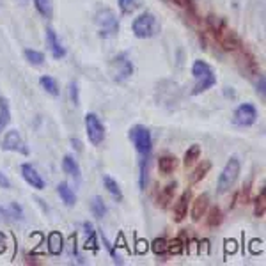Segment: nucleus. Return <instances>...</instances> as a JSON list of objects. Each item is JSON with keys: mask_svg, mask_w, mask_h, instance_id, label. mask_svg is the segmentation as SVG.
<instances>
[{"mask_svg": "<svg viewBox=\"0 0 266 266\" xmlns=\"http://www.w3.org/2000/svg\"><path fill=\"white\" fill-rule=\"evenodd\" d=\"M206 25H208V31L211 32L213 39L219 43V46L222 48V50L236 54V52H239L243 46H245L241 37L227 25V21L224 20V18L209 14V16L206 18Z\"/></svg>", "mask_w": 266, "mask_h": 266, "instance_id": "f257e3e1", "label": "nucleus"}, {"mask_svg": "<svg viewBox=\"0 0 266 266\" xmlns=\"http://www.w3.org/2000/svg\"><path fill=\"white\" fill-rule=\"evenodd\" d=\"M192 75H194V78H196V85H194V89H192L194 96L202 94V92L209 91V89L216 85V75H215V71H213V67L209 66L208 62L201 61V59L194 61Z\"/></svg>", "mask_w": 266, "mask_h": 266, "instance_id": "f03ea898", "label": "nucleus"}, {"mask_svg": "<svg viewBox=\"0 0 266 266\" xmlns=\"http://www.w3.org/2000/svg\"><path fill=\"white\" fill-rule=\"evenodd\" d=\"M239 172H241L239 158L238 156H231V158L227 160L226 167H224L222 172H220L219 181H216V194H219V196H224V194H227L231 188H233L236 185V181H238Z\"/></svg>", "mask_w": 266, "mask_h": 266, "instance_id": "7ed1b4c3", "label": "nucleus"}, {"mask_svg": "<svg viewBox=\"0 0 266 266\" xmlns=\"http://www.w3.org/2000/svg\"><path fill=\"white\" fill-rule=\"evenodd\" d=\"M130 140H132L135 151L138 153L140 160H149L151 156V151H153V137H151V132H149L146 126L142 125H137L130 130L128 133Z\"/></svg>", "mask_w": 266, "mask_h": 266, "instance_id": "20e7f679", "label": "nucleus"}, {"mask_svg": "<svg viewBox=\"0 0 266 266\" xmlns=\"http://www.w3.org/2000/svg\"><path fill=\"white\" fill-rule=\"evenodd\" d=\"M132 32L138 39H151V37L158 36L160 23L153 13H142L138 14L132 23Z\"/></svg>", "mask_w": 266, "mask_h": 266, "instance_id": "39448f33", "label": "nucleus"}, {"mask_svg": "<svg viewBox=\"0 0 266 266\" xmlns=\"http://www.w3.org/2000/svg\"><path fill=\"white\" fill-rule=\"evenodd\" d=\"M96 23L100 27V36L101 37H114L119 32V21L117 16L112 9L103 7L96 13Z\"/></svg>", "mask_w": 266, "mask_h": 266, "instance_id": "423d86ee", "label": "nucleus"}, {"mask_svg": "<svg viewBox=\"0 0 266 266\" xmlns=\"http://www.w3.org/2000/svg\"><path fill=\"white\" fill-rule=\"evenodd\" d=\"M110 73L115 82H125L133 75V62L128 59L126 54H119L112 59L110 62Z\"/></svg>", "mask_w": 266, "mask_h": 266, "instance_id": "0eeeda50", "label": "nucleus"}, {"mask_svg": "<svg viewBox=\"0 0 266 266\" xmlns=\"http://www.w3.org/2000/svg\"><path fill=\"white\" fill-rule=\"evenodd\" d=\"M257 117H259V114H257V108L252 103H241L236 107L233 123L239 128H249V126L256 125Z\"/></svg>", "mask_w": 266, "mask_h": 266, "instance_id": "6e6552de", "label": "nucleus"}, {"mask_svg": "<svg viewBox=\"0 0 266 266\" xmlns=\"http://www.w3.org/2000/svg\"><path fill=\"white\" fill-rule=\"evenodd\" d=\"M85 133H87V138L92 146H100L101 142L105 140V126L101 125L100 117L94 114V112H89L85 114Z\"/></svg>", "mask_w": 266, "mask_h": 266, "instance_id": "1a4fd4ad", "label": "nucleus"}, {"mask_svg": "<svg viewBox=\"0 0 266 266\" xmlns=\"http://www.w3.org/2000/svg\"><path fill=\"white\" fill-rule=\"evenodd\" d=\"M0 149H2V151H13V153H20V155L29 156V148H27V144H25L23 138H21L18 130H9V132H6L2 142H0Z\"/></svg>", "mask_w": 266, "mask_h": 266, "instance_id": "9d476101", "label": "nucleus"}, {"mask_svg": "<svg viewBox=\"0 0 266 266\" xmlns=\"http://www.w3.org/2000/svg\"><path fill=\"white\" fill-rule=\"evenodd\" d=\"M20 172H21V178L25 179L29 186H32L34 190H44L46 183H44L43 176L37 172V168L32 165V163H21L20 167Z\"/></svg>", "mask_w": 266, "mask_h": 266, "instance_id": "9b49d317", "label": "nucleus"}, {"mask_svg": "<svg viewBox=\"0 0 266 266\" xmlns=\"http://www.w3.org/2000/svg\"><path fill=\"white\" fill-rule=\"evenodd\" d=\"M46 46L55 61H61V59L66 57V48L62 46V43L57 37V32L52 27H46Z\"/></svg>", "mask_w": 266, "mask_h": 266, "instance_id": "f8f14e48", "label": "nucleus"}, {"mask_svg": "<svg viewBox=\"0 0 266 266\" xmlns=\"http://www.w3.org/2000/svg\"><path fill=\"white\" fill-rule=\"evenodd\" d=\"M192 199V190H185L174 204V222H183L188 215V202Z\"/></svg>", "mask_w": 266, "mask_h": 266, "instance_id": "ddd939ff", "label": "nucleus"}, {"mask_svg": "<svg viewBox=\"0 0 266 266\" xmlns=\"http://www.w3.org/2000/svg\"><path fill=\"white\" fill-rule=\"evenodd\" d=\"M176 188H178V183H176V181H171V183H167V185L163 186L162 190H160V192H158V197H156V204H158V208H162V209L168 208V204H171V202L174 201Z\"/></svg>", "mask_w": 266, "mask_h": 266, "instance_id": "4468645a", "label": "nucleus"}, {"mask_svg": "<svg viewBox=\"0 0 266 266\" xmlns=\"http://www.w3.org/2000/svg\"><path fill=\"white\" fill-rule=\"evenodd\" d=\"M208 208H209V196L208 194H202V196H199L192 202V211H190V215H192L194 222H199L202 216L206 215Z\"/></svg>", "mask_w": 266, "mask_h": 266, "instance_id": "2eb2a0df", "label": "nucleus"}, {"mask_svg": "<svg viewBox=\"0 0 266 266\" xmlns=\"http://www.w3.org/2000/svg\"><path fill=\"white\" fill-rule=\"evenodd\" d=\"M206 226L209 229H216L220 224L224 222V211L220 209V206H213V208H208L206 211Z\"/></svg>", "mask_w": 266, "mask_h": 266, "instance_id": "dca6fc26", "label": "nucleus"}, {"mask_svg": "<svg viewBox=\"0 0 266 266\" xmlns=\"http://www.w3.org/2000/svg\"><path fill=\"white\" fill-rule=\"evenodd\" d=\"M103 186L107 188V192L112 196V199L117 201V202H123V199H125V196H123V190H121V186L117 185V181H115L112 176H108V174L103 176Z\"/></svg>", "mask_w": 266, "mask_h": 266, "instance_id": "f3484780", "label": "nucleus"}, {"mask_svg": "<svg viewBox=\"0 0 266 266\" xmlns=\"http://www.w3.org/2000/svg\"><path fill=\"white\" fill-rule=\"evenodd\" d=\"M186 247H188V239H186V234L183 233L181 236H178V238L167 241V254H171V256H179V254L185 252Z\"/></svg>", "mask_w": 266, "mask_h": 266, "instance_id": "a211bd4d", "label": "nucleus"}, {"mask_svg": "<svg viewBox=\"0 0 266 266\" xmlns=\"http://www.w3.org/2000/svg\"><path fill=\"white\" fill-rule=\"evenodd\" d=\"M57 196L61 197V201L64 202L67 208H73L77 204V196H75L73 188L67 183H59L57 185Z\"/></svg>", "mask_w": 266, "mask_h": 266, "instance_id": "6ab92c4d", "label": "nucleus"}, {"mask_svg": "<svg viewBox=\"0 0 266 266\" xmlns=\"http://www.w3.org/2000/svg\"><path fill=\"white\" fill-rule=\"evenodd\" d=\"M62 250H64V238H62V234L57 233V231L48 234V252L52 256H59Z\"/></svg>", "mask_w": 266, "mask_h": 266, "instance_id": "aec40b11", "label": "nucleus"}, {"mask_svg": "<svg viewBox=\"0 0 266 266\" xmlns=\"http://www.w3.org/2000/svg\"><path fill=\"white\" fill-rule=\"evenodd\" d=\"M211 171V162L209 160H202V162L194 168L192 176H190V185H197V183H201L202 179L208 176V172Z\"/></svg>", "mask_w": 266, "mask_h": 266, "instance_id": "412c9836", "label": "nucleus"}, {"mask_svg": "<svg viewBox=\"0 0 266 266\" xmlns=\"http://www.w3.org/2000/svg\"><path fill=\"white\" fill-rule=\"evenodd\" d=\"M178 168V158L172 155H163L158 158V171L162 172L163 176H168Z\"/></svg>", "mask_w": 266, "mask_h": 266, "instance_id": "4be33fe9", "label": "nucleus"}, {"mask_svg": "<svg viewBox=\"0 0 266 266\" xmlns=\"http://www.w3.org/2000/svg\"><path fill=\"white\" fill-rule=\"evenodd\" d=\"M62 171L75 179H80V176H82L80 165H78V162L71 155H66L64 158H62Z\"/></svg>", "mask_w": 266, "mask_h": 266, "instance_id": "5701e85b", "label": "nucleus"}, {"mask_svg": "<svg viewBox=\"0 0 266 266\" xmlns=\"http://www.w3.org/2000/svg\"><path fill=\"white\" fill-rule=\"evenodd\" d=\"M0 215L6 216V219H13V220H23L25 219V211L18 202H11L7 208H2L0 206Z\"/></svg>", "mask_w": 266, "mask_h": 266, "instance_id": "b1692460", "label": "nucleus"}, {"mask_svg": "<svg viewBox=\"0 0 266 266\" xmlns=\"http://www.w3.org/2000/svg\"><path fill=\"white\" fill-rule=\"evenodd\" d=\"M11 123V107L6 98H0V133L6 132Z\"/></svg>", "mask_w": 266, "mask_h": 266, "instance_id": "393cba45", "label": "nucleus"}, {"mask_svg": "<svg viewBox=\"0 0 266 266\" xmlns=\"http://www.w3.org/2000/svg\"><path fill=\"white\" fill-rule=\"evenodd\" d=\"M91 213H92V216H96V219H105V216H107L108 208L100 196H94L91 199Z\"/></svg>", "mask_w": 266, "mask_h": 266, "instance_id": "a878e982", "label": "nucleus"}, {"mask_svg": "<svg viewBox=\"0 0 266 266\" xmlns=\"http://www.w3.org/2000/svg\"><path fill=\"white\" fill-rule=\"evenodd\" d=\"M84 233L87 236L85 239V249L87 250H98V239H96V231L91 222H84Z\"/></svg>", "mask_w": 266, "mask_h": 266, "instance_id": "bb28decb", "label": "nucleus"}, {"mask_svg": "<svg viewBox=\"0 0 266 266\" xmlns=\"http://www.w3.org/2000/svg\"><path fill=\"white\" fill-rule=\"evenodd\" d=\"M39 85L48 92V94H52V96H59V92H61V91H59L57 80H55L54 77H50V75H43V77L39 78Z\"/></svg>", "mask_w": 266, "mask_h": 266, "instance_id": "cd10ccee", "label": "nucleus"}, {"mask_svg": "<svg viewBox=\"0 0 266 266\" xmlns=\"http://www.w3.org/2000/svg\"><path fill=\"white\" fill-rule=\"evenodd\" d=\"M254 215L257 219H263L266 215V190H264V185L261 186L259 190V196L256 197V202H254Z\"/></svg>", "mask_w": 266, "mask_h": 266, "instance_id": "c85d7f7f", "label": "nucleus"}, {"mask_svg": "<svg viewBox=\"0 0 266 266\" xmlns=\"http://www.w3.org/2000/svg\"><path fill=\"white\" fill-rule=\"evenodd\" d=\"M199 158H201V146L199 144L190 146L188 151H186L185 156H183V165H185V167H192Z\"/></svg>", "mask_w": 266, "mask_h": 266, "instance_id": "c756f323", "label": "nucleus"}, {"mask_svg": "<svg viewBox=\"0 0 266 266\" xmlns=\"http://www.w3.org/2000/svg\"><path fill=\"white\" fill-rule=\"evenodd\" d=\"M34 6H36L37 13L41 16H44L46 20H50L54 16V6H52V0H34Z\"/></svg>", "mask_w": 266, "mask_h": 266, "instance_id": "7c9ffc66", "label": "nucleus"}, {"mask_svg": "<svg viewBox=\"0 0 266 266\" xmlns=\"http://www.w3.org/2000/svg\"><path fill=\"white\" fill-rule=\"evenodd\" d=\"M23 55H25V59H27L29 64H32V66H41V64H44V55L41 54V52L32 50V48H27V50L23 52Z\"/></svg>", "mask_w": 266, "mask_h": 266, "instance_id": "2f4dec72", "label": "nucleus"}, {"mask_svg": "<svg viewBox=\"0 0 266 266\" xmlns=\"http://www.w3.org/2000/svg\"><path fill=\"white\" fill-rule=\"evenodd\" d=\"M167 241L168 239L167 238H156L155 241L151 243V249H153V252L156 254V256H165L167 254Z\"/></svg>", "mask_w": 266, "mask_h": 266, "instance_id": "473e14b6", "label": "nucleus"}, {"mask_svg": "<svg viewBox=\"0 0 266 266\" xmlns=\"http://www.w3.org/2000/svg\"><path fill=\"white\" fill-rule=\"evenodd\" d=\"M69 100H71V103H73L75 107L80 105V89H78L77 82H69Z\"/></svg>", "mask_w": 266, "mask_h": 266, "instance_id": "72a5a7b5", "label": "nucleus"}, {"mask_svg": "<svg viewBox=\"0 0 266 266\" xmlns=\"http://www.w3.org/2000/svg\"><path fill=\"white\" fill-rule=\"evenodd\" d=\"M117 6H119V9H121V13L130 14L135 11L137 4H135V0H117Z\"/></svg>", "mask_w": 266, "mask_h": 266, "instance_id": "f704fd0d", "label": "nucleus"}, {"mask_svg": "<svg viewBox=\"0 0 266 266\" xmlns=\"http://www.w3.org/2000/svg\"><path fill=\"white\" fill-rule=\"evenodd\" d=\"M11 179L7 178L6 174H4L2 171H0V188H4V190H11Z\"/></svg>", "mask_w": 266, "mask_h": 266, "instance_id": "c9c22d12", "label": "nucleus"}, {"mask_svg": "<svg viewBox=\"0 0 266 266\" xmlns=\"http://www.w3.org/2000/svg\"><path fill=\"white\" fill-rule=\"evenodd\" d=\"M264 89H266V78H264V75H261V77H259V84H257V92H259L263 100H264Z\"/></svg>", "mask_w": 266, "mask_h": 266, "instance_id": "e433bc0d", "label": "nucleus"}, {"mask_svg": "<svg viewBox=\"0 0 266 266\" xmlns=\"http://www.w3.org/2000/svg\"><path fill=\"white\" fill-rule=\"evenodd\" d=\"M7 245H9V241H7V234H6V233H2V231H0V254H4V252H6Z\"/></svg>", "mask_w": 266, "mask_h": 266, "instance_id": "4c0bfd02", "label": "nucleus"}, {"mask_svg": "<svg viewBox=\"0 0 266 266\" xmlns=\"http://www.w3.org/2000/svg\"><path fill=\"white\" fill-rule=\"evenodd\" d=\"M37 259V257L36 256H31V254H25V263H27V264H39L41 263V261H36Z\"/></svg>", "mask_w": 266, "mask_h": 266, "instance_id": "58836bf2", "label": "nucleus"}, {"mask_svg": "<svg viewBox=\"0 0 266 266\" xmlns=\"http://www.w3.org/2000/svg\"><path fill=\"white\" fill-rule=\"evenodd\" d=\"M71 144H73V148H77V149H82V146H80V140H75V138H71Z\"/></svg>", "mask_w": 266, "mask_h": 266, "instance_id": "ea45409f", "label": "nucleus"}]
</instances>
